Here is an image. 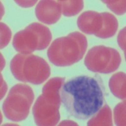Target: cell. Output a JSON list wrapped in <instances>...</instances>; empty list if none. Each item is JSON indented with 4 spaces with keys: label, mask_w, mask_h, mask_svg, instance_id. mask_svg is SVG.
I'll list each match as a JSON object with an SVG mask.
<instances>
[{
    "label": "cell",
    "mask_w": 126,
    "mask_h": 126,
    "mask_svg": "<svg viewBox=\"0 0 126 126\" xmlns=\"http://www.w3.org/2000/svg\"><path fill=\"white\" fill-rule=\"evenodd\" d=\"M87 46L86 37L75 32L54 40L47 50V56L50 63L56 66H71L83 58Z\"/></svg>",
    "instance_id": "3957f363"
},
{
    "label": "cell",
    "mask_w": 126,
    "mask_h": 126,
    "mask_svg": "<svg viewBox=\"0 0 126 126\" xmlns=\"http://www.w3.org/2000/svg\"><path fill=\"white\" fill-rule=\"evenodd\" d=\"M16 4L23 8H29L33 6L37 1H15Z\"/></svg>",
    "instance_id": "ffe728a7"
},
{
    "label": "cell",
    "mask_w": 126,
    "mask_h": 126,
    "mask_svg": "<svg viewBox=\"0 0 126 126\" xmlns=\"http://www.w3.org/2000/svg\"><path fill=\"white\" fill-rule=\"evenodd\" d=\"M7 91V85L3 80L2 75H1V99L3 98Z\"/></svg>",
    "instance_id": "44dd1931"
},
{
    "label": "cell",
    "mask_w": 126,
    "mask_h": 126,
    "mask_svg": "<svg viewBox=\"0 0 126 126\" xmlns=\"http://www.w3.org/2000/svg\"><path fill=\"white\" fill-rule=\"evenodd\" d=\"M33 30L39 38V46L37 50L46 49L50 44L52 40V33L49 28L39 23H32L28 26Z\"/></svg>",
    "instance_id": "7c38bea8"
},
{
    "label": "cell",
    "mask_w": 126,
    "mask_h": 126,
    "mask_svg": "<svg viewBox=\"0 0 126 126\" xmlns=\"http://www.w3.org/2000/svg\"><path fill=\"white\" fill-rule=\"evenodd\" d=\"M27 54H18L13 57L10 63V69L13 76L16 79L23 82L22 76V64Z\"/></svg>",
    "instance_id": "9a60e30c"
},
{
    "label": "cell",
    "mask_w": 126,
    "mask_h": 126,
    "mask_svg": "<svg viewBox=\"0 0 126 126\" xmlns=\"http://www.w3.org/2000/svg\"><path fill=\"white\" fill-rule=\"evenodd\" d=\"M1 71L3 69V67H4V64H5V63H4V60L3 57H2V55H1Z\"/></svg>",
    "instance_id": "7402d4cb"
},
{
    "label": "cell",
    "mask_w": 126,
    "mask_h": 126,
    "mask_svg": "<svg viewBox=\"0 0 126 126\" xmlns=\"http://www.w3.org/2000/svg\"><path fill=\"white\" fill-rule=\"evenodd\" d=\"M113 117L117 126H126V100L117 105L113 110Z\"/></svg>",
    "instance_id": "2e32d148"
},
{
    "label": "cell",
    "mask_w": 126,
    "mask_h": 126,
    "mask_svg": "<svg viewBox=\"0 0 126 126\" xmlns=\"http://www.w3.org/2000/svg\"><path fill=\"white\" fill-rule=\"evenodd\" d=\"M13 46L16 50L22 54H31L37 50L39 38L33 30L27 27L15 35Z\"/></svg>",
    "instance_id": "52a82bcc"
},
{
    "label": "cell",
    "mask_w": 126,
    "mask_h": 126,
    "mask_svg": "<svg viewBox=\"0 0 126 126\" xmlns=\"http://www.w3.org/2000/svg\"><path fill=\"white\" fill-rule=\"evenodd\" d=\"M87 125L96 126H112V111L109 105L105 104L104 106L102 107V108L92 117V119L88 122Z\"/></svg>",
    "instance_id": "4fadbf2b"
},
{
    "label": "cell",
    "mask_w": 126,
    "mask_h": 126,
    "mask_svg": "<svg viewBox=\"0 0 126 126\" xmlns=\"http://www.w3.org/2000/svg\"><path fill=\"white\" fill-rule=\"evenodd\" d=\"M126 73L119 72L111 76L109 80V88L115 96L124 100L126 98Z\"/></svg>",
    "instance_id": "8fae6325"
},
{
    "label": "cell",
    "mask_w": 126,
    "mask_h": 126,
    "mask_svg": "<svg viewBox=\"0 0 126 126\" xmlns=\"http://www.w3.org/2000/svg\"><path fill=\"white\" fill-rule=\"evenodd\" d=\"M103 3L107 5L108 8L113 13L118 15H121L126 13V1H102Z\"/></svg>",
    "instance_id": "e0dca14e"
},
{
    "label": "cell",
    "mask_w": 126,
    "mask_h": 126,
    "mask_svg": "<svg viewBox=\"0 0 126 126\" xmlns=\"http://www.w3.org/2000/svg\"><path fill=\"white\" fill-rule=\"evenodd\" d=\"M35 15L40 22L46 24H54L61 17V5L58 1H40L35 8Z\"/></svg>",
    "instance_id": "ba28073f"
},
{
    "label": "cell",
    "mask_w": 126,
    "mask_h": 126,
    "mask_svg": "<svg viewBox=\"0 0 126 126\" xmlns=\"http://www.w3.org/2000/svg\"><path fill=\"white\" fill-rule=\"evenodd\" d=\"M103 18L101 13L86 11L79 15L77 20L78 27L83 33L96 35L101 30Z\"/></svg>",
    "instance_id": "9c48e42d"
},
{
    "label": "cell",
    "mask_w": 126,
    "mask_h": 126,
    "mask_svg": "<svg viewBox=\"0 0 126 126\" xmlns=\"http://www.w3.org/2000/svg\"><path fill=\"white\" fill-rule=\"evenodd\" d=\"M61 102L71 116L86 120L103 106L105 89L99 76H79L64 83L60 90Z\"/></svg>",
    "instance_id": "6da1fadb"
},
{
    "label": "cell",
    "mask_w": 126,
    "mask_h": 126,
    "mask_svg": "<svg viewBox=\"0 0 126 126\" xmlns=\"http://www.w3.org/2000/svg\"><path fill=\"white\" fill-rule=\"evenodd\" d=\"M103 24L101 30L94 35L101 39H108L115 34L119 27V23L113 15L108 12L101 13Z\"/></svg>",
    "instance_id": "30bf717a"
},
{
    "label": "cell",
    "mask_w": 126,
    "mask_h": 126,
    "mask_svg": "<svg viewBox=\"0 0 126 126\" xmlns=\"http://www.w3.org/2000/svg\"><path fill=\"white\" fill-rule=\"evenodd\" d=\"M50 75V66L43 58L36 55H26L22 64L24 83L40 85L47 80Z\"/></svg>",
    "instance_id": "8992f818"
},
{
    "label": "cell",
    "mask_w": 126,
    "mask_h": 126,
    "mask_svg": "<svg viewBox=\"0 0 126 126\" xmlns=\"http://www.w3.org/2000/svg\"><path fill=\"white\" fill-rule=\"evenodd\" d=\"M117 41L119 46L126 54V27L122 29L118 35Z\"/></svg>",
    "instance_id": "d6986e66"
},
{
    "label": "cell",
    "mask_w": 126,
    "mask_h": 126,
    "mask_svg": "<svg viewBox=\"0 0 126 126\" xmlns=\"http://www.w3.org/2000/svg\"><path fill=\"white\" fill-rule=\"evenodd\" d=\"M34 99V93L30 86L17 84L10 89L3 103V113L7 119L20 122L27 119Z\"/></svg>",
    "instance_id": "277c9868"
},
{
    "label": "cell",
    "mask_w": 126,
    "mask_h": 126,
    "mask_svg": "<svg viewBox=\"0 0 126 126\" xmlns=\"http://www.w3.org/2000/svg\"><path fill=\"white\" fill-rule=\"evenodd\" d=\"M12 38V31L5 23H1V49L6 47Z\"/></svg>",
    "instance_id": "ac0fdd59"
},
{
    "label": "cell",
    "mask_w": 126,
    "mask_h": 126,
    "mask_svg": "<svg viewBox=\"0 0 126 126\" xmlns=\"http://www.w3.org/2000/svg\"><path fill=\"white\" fill-rule=\"evenodd\" d=\"M64 81V78H54L43 86L42 94L37 99L32 110L35 122L37 126H52L59 122L61 102L60 90Z\"/></svg>",
    "instance_id": "7a4b0ae2"
},
{
    "label": "cell",
    "mask_w": 126,
    "mask_h": 126,
    "mask_svg": "<svg viewBox=\"0 0 126 126\" xmlns=\"http://www.w3.org/2000/svg\"><path fill=\"white\" fill-rule=\"evenodd\" d=\"M61 5L62 13L66 16H73L78 14L83 10L84 1H58Z\"/></svg>",
    "instance_id": "5bb4252c"
},
{
    "label": "cell",
    "mask_w": 126,
    "mask_h": 126,
    "mask_svg": "<svg viewBox=\"0 0 126 126\" xmlns=\"http://www.w3.org/2000/svg\"><path fill=\"white\" fill-rule=\"evenodd\" d=\"M121 63L119 52L112 47L96 46L88 52L85 58V65L94 73L108 74L115 71Z\"/></svg>",
    "instance_id": "5b68a950"
}]
</instances>
